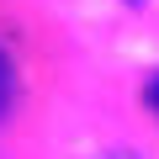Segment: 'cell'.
<instances>
[{
  "label": "cell",
  "mask_w": 159,
  "mask_h": 159,
  "mask_svg": "<svg viewBox=\"0 0 159 159\" xmlns=\"http://www.w3.org/2000/svg\"><path fill=\"white\" fill-rule=\"evenodd\" d=\"M11 101H16V74H11V58H6V48H0V117L11 111Z\"/></svg>",
  "instance_id": "1"
},
{
  "label": "cell",
  "mask_w": 159,
  "mask_h": 159,
  "mask_svg": "<svg viewBox=\"0 0 159 159\" xmlns=\"http://www.w3.org/2000/svg\"><path fill=\"white\" fill-rule=\"evenodd\" d=\"M148 106H154V111H159V74H154V80H148Z\"/></svg>",
  "instance_id": "2"
},
{
  "label": "cell",
  "mask_w": 159,
  "mask_h": 159,
  "mask_svg": "<svg viewBox=\"0 0 159 159\" xmlns=\"http://www.w3.org/2000/svg\"><path fill=\"white\" fill-rule=\"evenodd\" d=\"M106 159H138V154H106Z\"/></svg>",
  "instance_id": "3"
}]
</instances>
